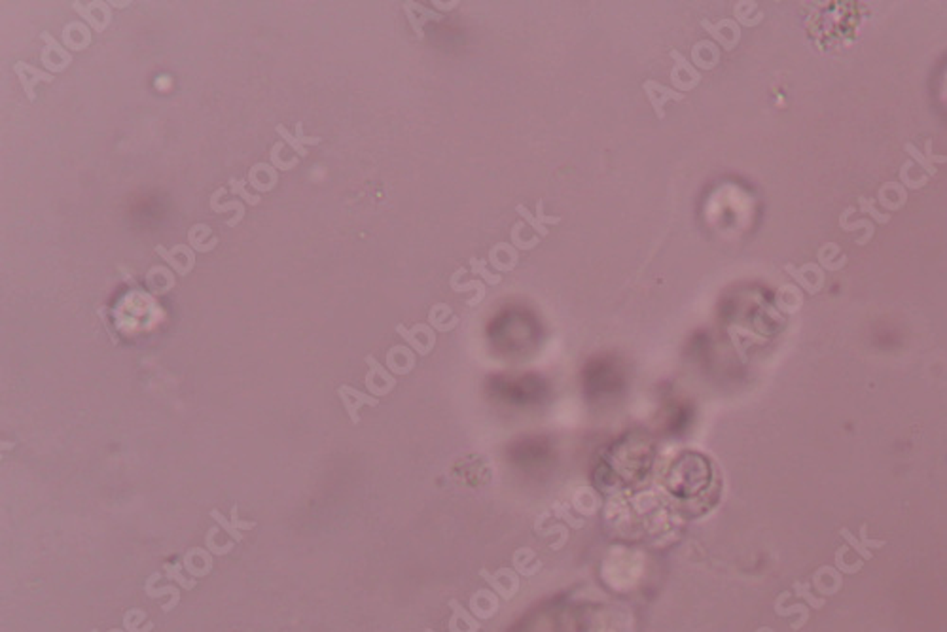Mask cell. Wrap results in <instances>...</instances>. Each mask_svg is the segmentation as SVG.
Instances as JSON below:
<instances>
[{
    "label": "cell",
    "mask_w": 947,
    "mask_h": 632,
    "mask_svg": "<svg viewBox=\"0 0 947 632\" xmlns=\"http://www.w3.org/2000/svg\"><path fill=\"white\" fill-rule=\"evenodd\" d=\"M364 362H366L367 367H370L366 373V378H364V384H366V388L370 390V396L379 398L391 394V392L396 388L398 384L396 377H394L383 364H379V360H375V356L366 354L364 356Z\"/></svg>",
    "instance_id": "obj_1"
},
{
    "label": "cell",
    "mask_w": 947,
    "mask_h": 632,
    "mask_svg": "<svg viewBox=\"0 0 947 632\" xmlns=\"http://www.w3.org/2000/svg\"><path fill=\"white\" fill-rule=\"evenodd\" d=\"M396 333L402 337L409 349L415 350V354L428 356L436 347V330L430 324H415L411 330H408L404 324H396Z\"/></svg>",
    "instance_id": "obj_2"
},
{
    "label": "cell",
    "mask_w": 947,
    "mask_h": 632,
    "mask_svg": "<svg viewBox=\"0 0 947 632\" xmlns=\"http://www.w3.org/2000/svg\"><path fill=\"white\" fill-rule=\"evenodd\" d=\"M480 578L497 592L502 600H512L519 592V573L514 568H498L497 572H489L487 568H481Z\"/></svg>",
    "instance_id": "obj_3"
},
{
    "label": "cell",
    "mask_w": 947,
    "mask_h": 632,
    "mask_svg": "<svg viewBox=\"0 0 947 632\" xmlns=\"http://www.w3.org/2000/svg\"><path fill=\"white\" fill-rule=\"evenodd\" d=\"M669 55L675 61V66H673V71H671V83H673V89H681V91H692L701 83L703 80V74L695 68V66L690 63V61L684 57V55L678 52V49H671Z\"/></svg>",
    "instance_id": "obj_4"
},
{
    "label": "cell",
    "mask_w": 947,
    "mask_h": 632,
    "mask_svg": "<svg viewBox=\"0 0 947 632\" xmlns=\"http://www.w3.org/2000/svg\"><path fill=\"white\" fill-rule=\"evenodd\" d=\"M40 38L44 40V47H42V55L40 61L44 68L47 72H63L66 66L72 63V57L69 54V49L65 46H61V42H57L54 36L49 35L47 30H44L40 35Z\"/></svg>",
    "instance_id": "obj_5"
},
{
    "label": "cell",
    "mask_w": 947,
    "mask_h": 632,
    "mask_svg": "<svg viewBox=\"0 0 947 632\" xmlns=\"http://www.w3.org/2000/svg\"><path fill=\"white\" fill-rule=\"evenodd\" d=\"M701 27L710 35L717 46H722L726 52L737 47L741 40V25L737 19H722L718 23H710L709 19H701Z\"/></svg>",
    "instance_id": "obj_6"
},
{
    "label": "cell",
    "mask_w": 947,
    "mask_h": 632,
    "mask_svg": "<svg viewBox=\"0 0 947 632\" xmlns=\"http://www.w3.org/2000/svg\"><path fill=\"white\" fill-rule=\"evenodd\" d=\"M787 273L807 292V294H818L824 288V269L818 263H804L801 267H796L794 263L784 266Z\"/></svg>",
    "instance_id": "obj_7"
},
{
    "label": "cell",
    "mask_w": 947,
    "mask_h": 632,
    "mask_svg": "<svg viewBox=\"0 0 947 632\" xmlns=\"http://www.w3.org/2000/svg\"><path fill=\"white\" fill-rule=\"evenodd\" d=\"M154 250L155 254H160L180 277H186L196 266V250L188 244H177L171 250H167L163 244H158Z\"/></svg>",
    "instance_id": "obj_8"
},
{
    "label": "cell",
    "mask_w": 947,
    "mask_h": 632,
    "mask_svg": "<svg viewBox=\"0 0 947 632\" xmlns=\"http://www.w3.org/2000/svg\"><path fill=\"white\" fill-rule=\"evenodd\" d=\"M642 91L648 97V102L654 108V114H656V118L663 119L665 118V105L671 101H684V93L681 91H675L673 88H667V85H663V83L656 82V80H646L642 83Z\"/></svg>",
    "instance_id": "obj_9"
},
{
    "label": "cell",
    "mask_w": 947,
    "mask_h": 632,
    "mask_svg": "<svg viewBox=\"0 0 947 632\" xmlns=\"http://www.w3.org/2000/svg\"><path fill=\"white\" fill-rule=\"evenodd\" d=\"M515 213L519 214L521 218H523V222H525L536 235L542 237V239H546V237L550 235L548 225L561 224V216H548V214H544V201H542V199H539V203H536V214L531 213L525 205H517V207H515Z\"/></svg>",
    "instance_id": "obj_10"
},
{
    "label": "cell",
    "mask_w": 947,
    "mask_h": 632,
    "mask_svg": "<svg viewBox=\"0 0 947 632\" xmlns=\"http://www.w3.org/2000/svg\"><path fill=\"white\" fill-rule=\"evenodd\" d=\"M338 396L341 398V403H343L345 411L349 415V419L353 424H358V422H360L358 409H360L362 405H372V407L379 405L377 398L367 396V394L356 390V388H353L349 384H341V386H339Z\"/></svg>",
    "instance_id": "obj_11"
},
{
    "label": "cell",
    "mask_w": 947,
    "mask_h": 632,
    "mask_svg": "<svg viewBox=\"0 0 947 632\" xmlns=\"http://www.w3.org/2000/svg\"><path fill=\"white\" fill-rule=\"evenodd\" d=\"M13 72L18 74L19 82L23 85V91L29 101H35L36 99L35 88L38 85V82H54V74H52V72L38 71L36 66L29 65V63H25V61H18V63L13 65Z\"/></svg>",
    "instance_id": "obj_12"
},
{
    "label": "cell",
    "mask_w": 947,
    "mask_h": 632,
    "mask_svg": "<svg viewBox=\"0 0 947 632\" xmlns=\"http://www.w3.org/2000/svg\"><path fill=\"white\" fill-rule=\"evenodd\" d=\"M72 6L76 8L78 13L82 16L83 21L89 23L93 27L97 32H105L107 30V25L102 23L101 16L107 19H112V10H110V4L108 2H102V0H91V2H72Z\"/></svg>",
    "instance_id": "obj_13"
},
{
    "label": "cell",
    "mask_w": 947,
    "mask_h": 632,
    "mask_svg": "<svg viewBox=\"0 0 947 632\" xmlns=\"http://www.w3.org/2000/svg\"><path fill=\"white\" fill-rule=\"evenodd\" d=\"M498 595L493 589H478L470 597V612L478 619H491L498 614L500 609V600Z\"/></svg>",
    "instance_id": "obj_14"
},
{
    "label": "cell",
    "mask_w": 947,
    "mask_h": 632,
    "mask_svg": "<svg viewBox=\"0 0 947 632\" xmlns=\"http://www.w3.org/2000/svg\"><path fill=\"white\" fill-rule=\"evenodd\" d=\"M404 12H406V18H408L409 25L413 27V32L417 35L419 40L425 38V27L428 21H440V19H444V13L436 12V10H430V8H425L420 2H404Z\"/></svg>",
    "instance_id": "obj_15"
},
{
    "label": "cell",
    "mask_w": 947,
    "mask_h": 632,
    "mask_svg": "<svg viewBox=\"0 0 947 632\" xmlns=\"http://www.w3.org/2000/svg\"><path fill=\"white\" fill-rule=\"evenodd\" d=\"M451 617L447 621V631L449 632H480L481 623L478 617H474L472 612H468L459 600L451 598L449 600Z\"/></svg>",
    "instance_id": "obj_16"
},
{
    "label": "cell",
    "mask_w": 947,
    "mask_h": 632,
    "mask_svg": "<svg viewBox=\"0 0 947 632\" xmlns=\"http://www.w3.org/2000/svg\"><path fill=\"white\" fill-rule=\"evenodd\" d=\"M415 354L413 349H409L406 345H396V347H391L389 352H387V369L392 373V375H408L415 369Z\"/></svg>",
    "instance_id": "obj_17"
},
{
    "label": "cell",
    "mask_w": 947,
    "mask_h": 632,
    "mask_svg": "<svg viewBox=\"0 0 947 632\" xmlns=\"http://www.w3.org/2000/svg\"><path fill=\"white\" fill-rule=\"evenodd\" d=\"M692 65L698 71H714L720 65V47L710 40H701L693 44Z\"/></svg>",
    "instance_id": "obj_18"
},
{
    "label": "cell",
    "mask_w": 947,
    "mask_h": 632,
    "mask_svg": "<svg viewBox=\"0 0 947 632\" xmlns=\"http://www.w3.org/2000/svg\"><path fill=\"white\" fill-rule=\"evenodd\" d=\"M519 250L512 242H497L489 252V263L498 271H514L519 263Z\"/></svg>",
    "instance_id": "obj_19"
},
{
    "label": "cell",
    "mask_w": 947,
    "mask_h": 632,
    "mask_svg": "<svg viewBox=\"0 0 947 632\" xmlns=\"http://www.w3.org/2000/svg\"><path fill=\"white\" fill-rule=\"evenodd\" d=\"M250 182V186L258 191V193H267V191H271L278 182V172L277 169L273 165H267V163H256V165L250 167L249 171V178H247Z\"/></svg>",
    "instance_id": "obj_20"
},
{
    "label": "cell",
    "mask_w": 947,
    "mask_h": 632,
    "mask_svg": "<svg viewBox=\"0 0 947 632\" xmlns=\"http://www.w3.org/2000/svg\"><path fill=\"white\" fill-rule=\"evenodd\" d=\"M275 131H277L278 135H281V138H283V141L286 142V144H288L292 150H296V154L300 155V157H305V155H307V148H305V146H317V144H320V142H322V138H320V136L302 135V133H303L302 121H298V124H296V135H292L290 131L286 129V127H284V125H281V124L275 127Z\"/></svg>",
    "instance_id": "obj_21"
},
{
    "label": "cell",
    "mask_w": 947,
    "mask_h": 632,
    "mask_svg": "<svg viewBox=\"0 0 947 632\" xmlns=\"http://www.w3.org/2000/svg\"><path fill=\"white\" fill-rule=\"evenodd\" d=\"M182 564L188 570L189 576L201 578V576H207L213 570V555H211V551H205L203 547H192L184 555Z\"/></svg>",
    "instance_id": "obj_22"
},
{
    "label": "cell",
    "mask_w": 947,
    "mask_h": 632,
    "mask_svg": "<svg viewBox=\"0 0 947 632\" xmlns=\"http://www.w3.org/2000/svg\"><path fill=\"white\" fill-rule=\"evenodd\" d=\"M512 564H514L515 572L519 573V576H525V578H533V576H536L542 570V562H540L536 551L531 549V547L515 549L514 555H512Z\"/></svg>",
    "instance_id": "obj_23"
},
{
    "label": "cell",
    "mask_w": 947,
    "mask_h": 632,
    "mask_svg": "<svg viewBox=\"0 0 947 632\" xmlns=\"http://www.w3.org/2000/svg\"><path fill=\"white\" fill-rule=\"evenodd\" d=\"M877 201H879V205L885 210H898L907 201L906 188L898 182L883 184L881 189H879V196H877Z\"/></svg>",
    "instance_id": "obj_24"
},
{
    "label": "cell",
    "mask_w": 947,
    "mask_h": 632,
    "mask_svg": "<svg viewBox=\"0 0 947 632\" xmlns=\"http://www.w3.org/2000/svg\"><path fill=\"white\" fill-rule=\"evenodd\" d=\"M63 44H65L66 49H74V52L86 49L91 44V32H89L88 25L78 23V21L65 25V29H63Z\"/></svg>",
    "instance_id": "obj_25"
},
{
    "label": "cell",
    "mask_w": 947,
    "mask_h": 632,
    "mask_svg": "<svg viewBox=\"0 0 947 632\" xmlns=\"http://www.w3.org/2000/svg\"><path fill=\"white\" fill-rule=\"evenodd\" d=\"M428 324L436 331H451L461 324V316L453 314V309L445 303H436L428 313Z\"/></svg>",
    "instance_id": "obj_26"
},
{
    "label": "cell",
    "mask_w": 947,
    "mask_h": 632,
    "mask_svg": "<svg viewBox=\"0 0 947 632\" xmlns=\"http://www.w3.org/2000/svg\"><path fill=\"white\" fill-rule=\"evenodd\" d=\"M224 193H225L224 188H220V189H216V191H214L213 196H211V208H213L214 213H228V210H235V213H237L235 218H231V220H228V222H225V224L230 225V227H235V225L245 218V205L239 201V199H233V201H228V203H220V197L224 196Z\"/></svg>",
    "instance_id": "obj_27"
},
{
    "label": "cell",
    "mask_w": 947,
    "mask_h": 632,
    "mask_svg": "<svg viewBox=\"0 0 947 632\" xmlns=\"http://www.w3.org/2000/svg\"><path fill=\"white\" fill-rule=\"evenodd\" d=\"M205 237H213V229L205 224H196L194 227H189L188 231V239H189V246L196 250V252H211V250L218 244L220 239L214 237L213 242H205Z\"/></svg>",
    "instance_id": "obj_28"
},
{
    "label": "cell",
    "mask_w": 947,
    "mask_h": 632,
    "mask_svg": "<svg viewBox=\"0 0 947 632\" xmlns=\"http://www.w3.org/2000/svg\"><path fill=\"white\" fill-rule=\"evenodd\" d=\"M449 284H451V290H453V292H457V294H461V292H474V296L466 302L470 307H476V305H480V303L483 302V297H486V292H487L486 282H483V280H480V278H478V280H470V282H466V284H461L459 280H455V278L451 277Z\"/></svg>",
    "instance_id": "obj_29"
},
{
    "label": "cell",
    "mask_w": 947,
    "mask_h": 632,
    "mask_svg": "<svg viewBox=\"0 0 947 632\" xmlns=\"http://www.w3.org/2000/svg\"><path fill=\"white\" fill-rule=\"evenodd\" d=\"M841 256H843V252L840 250V246L834 244V242H828V244H824V246L818 249V266L823 267V269H828V271H840V269L847 266V261L837 263V261H834V258L840 260Z\"/></svg>",
    "instance_id": "obj_30"
},
{
    "label": "cell",
    "mask_w": 947,
    "mask_h": 632,
    "mask_svg": "<svg viewBox=\"0 0 947 632\" xmlns=\"http://www.w3.org/2000/svg\"><path fill=\"white\" fill-rule=\"evenodd\" d=\"M155 579H160V572H155L154 576H152V578L146 581V595H148V597H152V598L163 597V595H171V602L163 606V612L167 614V612H171V609L177 606L178 600H180V595H178L177 587H163V589H154Z\"/></svg>",
    "instance_id": "obj_31"
},
{
    "label": "cell",
    "mask_w": 947,
    "mask_h": 632,
    "mask_svg": "<svg viewBox=\"0 0 947 632\" xmlns=\"http://www.w3.org/2000/svg\"><path fill=\"white\" fill-rule=\"evenodd\" d=\"M782 290L787 292L788 297L779 292V296H777V307L782 309V311H787V313L798 311V309L801 307V303H804V297L799 294V290L796 288V286H782Z\"/></svg>",
    "instance_id": "obj_32"
},
{
    "label": "cell",
    "mask_w": 947,
    "mask_h": 632,
    "mask_svg": "<svg viewBox=\"0 0 947 632\" xmlns=\"http://www.w3.org/2000/svg\"><path fill=\"white\" fill-rule=\"evenodd\" d=\"M523 229H525V222H517V224L512 227L510 231V241L514 244L517 250H523V252H531L539 246V235L534 237V239H523Z\"/></svg>",
    "instance_id": "obj_33"
},
{
    "label": "cell",
    "mask_w": 947,
    "mask_h": 632,
    "mask_svg": "<svg viewBox=\"0 0 947 632\" xmlns=\"http://www.w3.org/2000/svg\"><path fill=\"white\" fill-rule=\"evenodd\" d=\"M904 150H906V154H907V155H912V160H913V161H917V165L921 167V169H923L924 174H929L930 178L936 177V174H938V171H936V167L932 165V163H930L929 157H927V155L921 154V152H919V150L915 148V144H913V142H906V144H904Z\"/></svg>",
    "instance_id": "obj_34"
},
{
    "label": "cell",
    "mask_w": 947,
    "mask_h": 632,
    "mask_svg": "<svg viewBox=\"0 0 947 632\" xmlns=\"http://www.w3.org/2000/svg\"><path fill=\"white\" fill-rule=\"evenodd\" d=\"M470 267H472L474 275H480L486 284H491V286H498V284L502 282V277L500 275H493L489 269H487V261L486 260H478V258H470Z\"/></svg>",
    "instance_id": "obj_35"
},
{
    "label": "cell",
    "mask_w": 947,
    "mask_h": 632,
    "mask_svg": "<svg viewBox=\"0 0 947 632\" xmlns=\"http://www.w3.org/2000/svg\"><path fill=\"white\" fill-rule=\"evenodd\" d=\"M912 167H913V161H912V163H910V161H906V163L902 165V169H900V178H902V184H904L906 188H912V189L924 188V186L929 184L930 177H923V178L912 177V174H910Z\"/></svg>",
    "instance_id": "obj_36"
},
{
    "label": "cell",
    "mask_w": 947,
    "mask_h": 632,
    "mask_svg": "<svg viewBox=\"0 0 947 632\" xmlns=\"http://www.w3.org/2000/svg\"><path fill=\"white\" fill-rule=\"evenodd\" d=\"M536 534H540L542 538H550V536H555V534H557V536H559V539H557L555 551L563 549V547H565V545H567V542H568V530H567V526H563V525H553V526H548V528H539V530H536Z\"/></svg>",
    "instance_id": "obj_37"
},
{
    "label": "cell",
    "mask_w": 947,
    "mask_h": 632,
    "mask_svg": "<svg viewBox=\"0 0 947 632\" xmlns=\"http://www.w3.org/2000/svg\"><path fill=\"white\" fill-rule=\"evenodd\" d=\"M283 148H284L283 142H277V144L273 146L271 155H269V157H271V165L275 167L277 171H290V169L298 167L300 160H298V157H292V160H288V161H283V160H281V150H283Z\"/></svg>",
    "instance_id": "obj_38"
},
{
    "label": "cell",
    "mask_w": 947,
    "mask_h": 632,
    "mask_svg": "<svg viewBox=\"0 0 947 632\" xmlns=\"http://www.w3.org/2000/svg\"><path fill=\"white\" fill-rule=\"evenodd\" d=\"M551 513L557 515L559 519H563L568 526H572V528H576V530H580V528H584V526H586V520L572 517V513L568 511L567 506H565V503H561V502L553 503V508H551Z\"/></svg>",
    "instance_id": "obj_39"
},
{
    "label": "cell",
    "mask_w": 947,
    "mask_h": 632,
    "mask_svg": "<svg viewBox=\"0 0 947 632\" xmlns=\"http://www.w3.org/2000/svg\"><path fill=\"white\" fill-rule=\"evenodd\" d=\"M247 182H249V180H235V178H230V191L231 193H237V196L243 197L245 201L249 203V205H252V207H254V205H260L261 197L254 196V193H249V191L245 189Z\"/></svg>",
    "instance_id": "obj_40"
},
{
    "label": "cell",
    "mask_w": 947,
    "mask_h": 632,
    "mask_svg": "<svg viewBox=\"0 0 947 632\" xmlns=\"http://www.w3.org/2000/svg\"><path fill=\"white\" fill-rule=\"evenodd\" d=\"M852 213H854V208L849 207V208H847V210H845V213L841 214V218H840L841 229H843V231H849V233H851V231L860 229V227H864V229H871V231H874V224H871V222H866V220H859V222H849V216H851Z\"/></svg>",
    "instance_id": "obj_41"
},
{
    "label": "cell",
    "mask_w": 947,
    "mask_h": 632,
    "mask_svg": "<svg viewBox=\"0 0 947 632\" xmlns=\"http://www.w3.org/2000/svg\"><path fill=\"white\" fill-rule=\"evenodd\" d=\"M859 210L870 214L871 218H874V222H877V224H888V222H890V216H888V214L879 213V210L874 207V201L866 199V197H860L859 199Z\"/></svg>",
    "instance_id": "obj_42"
},
{
    "label": "cell",
    "mask_w": 947,
    "mask_h": 632,
    "mask_svg": "<svg viewBox=\"0 0 947 632\" xmlns=\"http://www.w3.org/2000/svg\"><path fill=\"white\" fill-rule=\"evenodd\" d=\"M211 519L216 520V523H218V526H222V528H224V530L228 532V536H230V538L235 539V544H239V542H243V532L237 530V528H233V526H231L230 520L225 519L224 515L220 513L218 509H213V511H211Z\"/></svg>",
    "instance_id": "obj_43"
},
{
    "label": "cell",
    "mask_w": 947,
    "mask_h": 632,
    "mask_svg": "<svg viewBox=\"0 0 947 632\" xmlns=\"http://www.w3.org/2000/svg\"><path fill=\"white\" fill-rule=\"evenodd\" d=\"M182 566H184V564H175V566H172V564H165L167 576H169L171 579H175L178 585L184 587V589H194V587H196V581H194V579L184 578L182 573H180V568H182Z\"/></svg>",
    "instance_id": "obj_44"
},
{
    "label": "cell",
    "mask_w": 947,
    "mask_h": 632,
    "mask_svg": "<svg viewBox=\"0 0 947 632\" xmlns=\"http://www.w3.org/2000/svg\"><path fill=\"white\" fill-rule=\"evenodd\" d=\"M216 532H218V526H213V528L207 532V538H205V542H207V549L211 551L213 555H228V553L233 549V545H235V544L231 542V544L224 545V547H218V545L214 544V536H216Z\"/></svg>",
    "instance_id": "obj_45"
},
{
    "label": "cell",
    "mask_w": 947,
    "mask_h": 632,
    "mask_svg": "<svg viewBox=\"0 0 947 632\" xmlns=\"http://www.w3.org/2000/svg\"><path fill=\"white\" fill-rule=\"evenodd\" d=\"M231 526L237 528V530H252L254 526H258L256 520H241L239 519V508H237V503L231 506V519H230Z\"/></svg>",
    "instance_id": "obj_46"
},
{
    "label": "cell",
    "mask_w": 947,
    "mask_h": 632,
    "mask_svg": "<svg viewBox=\"0 0 947 632\" xmlns=\"http://www.w3.org/2000/svg\"><path fill=\"white\" fill-rule=\"evenodd\" d=\"M841 536L845 538V542H849V545H852V547L857 549V553H859L860 556H864V559H871L870 551L866 549L864 545H862V542H859V539H857V536H852L849 528H841Z\"/></svg>",
    "instance_id": "obj_47"
},
{
    "label": "cell",
    "mask_w": 947,
    "mask_h": 632,
    "mask_svg": "<svg viewBox=\"0 0 947 632\" xmlns=\"http://www.w3.org/2000/svg\"><path fill=\"white\" fill-rule=\"evenodd\" d=\"M860 538H862V545H864L866 549H868V547H883V545H885V542H874V539L868 538V528H866V526L860 528Z\"/></svg>",
    "instance_id": "obj_48"
},
{
    "label": "cell",
    "mask_w": 947,
    "mask_h": 632,
    "mask_svg": "<svg viewBox=\"0 0 947 632\" xmlns=\"http://www.w3.org/2000/svg\"><path fill=\"white\" fill-rule=\"evenodd\" d=\"M927 157L929 161L934 165V163H947V155H936L932 154V141H927Z\"/></svg>",
    "instance_id": "obj_49"
},
{
    "label": "cell",
    "mask_w": 947,
    "mask_h": 632,
    "mask_svg": "<svg viewBox=\"0 0 947 632\" xmlns=\"http://www.w3.org/2000/svg\"><path fill=\"white\" fill-rule=\"evenodd\" d=\"M91 632H99V631H91ZM108 632H124V631H119V628H114V631H108Z\"/></svg>",
    "instance_id": "obj_50"
},
{
    "label": "cell",
    "mask_w": 947,
    "mask_h": 632,
    "mask_svg": "<svg viewBox=\"0 0 947 632\" xmlns=\"http://www.w3.org/2000/svg\"><path fill=\"white\" fill-rule=\"evenodd\" d=\"M423 632H436V631H433V628H425V631H423Z\"/></svg>",
    "instance_id": "obj_51"
}]
</instances>
